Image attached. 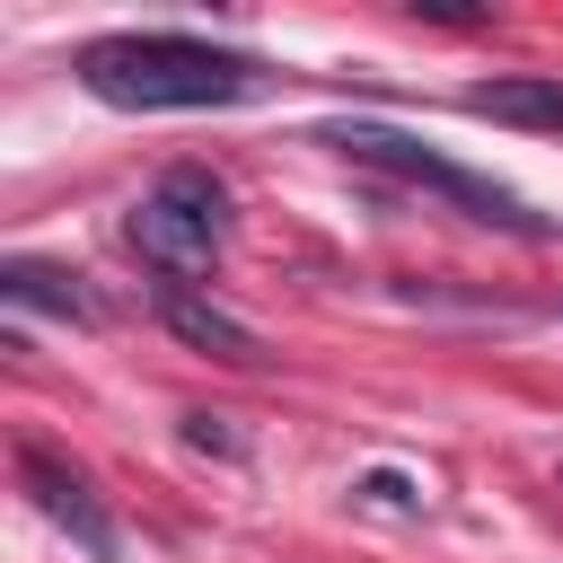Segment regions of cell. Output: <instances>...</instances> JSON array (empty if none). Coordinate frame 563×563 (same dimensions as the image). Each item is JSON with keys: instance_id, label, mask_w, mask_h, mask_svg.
Returning a JSON list of instances; mask_svg holds the SVG:
<instances>
[{"instance_id": "obj_9", "label": "cell", "mask_w": 563, "mask_h": 563, "mask_svg": "<svg viewBox=\"0 0 563 563\" xmlns=\"http://www.w3.org/2000/svg\"><path fill=\"white\" fill-rule=\"evenodd\" d=\"M185 440H194V449H220V457H246V440H238L220 413H185Z\"/></svg>"}, {"instance_id": "obj_7", "label": "cell", "mask_w": 563, "mask_h": 563, "mask_svg": "<svg viewBox=\"0 0 563 563\" xmlns=\"http://www.w3.org/2000/svg\"><path fill=\"white\" fill-rule=\"evenodd\" d=\"M466 114H493V123H528V132H563V79H545V70L475 79V88H466Z\"/></svg>"}, {"instance_id": "obj_6", "label": "cell", "mask_w": 563, "mask_h": 563, "mask_svg": "<svg viewBox=\"0 0 563 563\" xmlns=\"http://www.w3.org/2000/svg\"><path fill=\"white\" fill-rule=\"evenodd\" d=\"M0 299H9V308H26V317L106 325L97 290H79V273H62V264H35V255H0Z\"/></svg>"}, {"instance_id": "obj_8", "label": "cell", "mask_w": 563, "mask_h": 563, "mask_svg": "<svg viewBox=\"0 0 563 563\" xmlns=\"http://www.w3.org/2000/svg\"><path fill=\"white\" fill-rule=\"evenodd\" d=\"M361 493H369L378 510H422V493H413V475H396V466H378V475H361Z\"/></svg>"}, {"instance_id": "obj_5", "label": "cell", "mask_w": 563, "mask_h": 563, "mask_svg": "<svg viewBox=\"0 0 563 563\" xmlns=\"http://www.w3.org/2000/svg\"><path fill=\"white\" fill-rule=\"evenodd\" d=\"M158 325H167L176 343H194V352L229 361V369H255V361H264V334H255V325H238L229 308H211L202 290H158Z\"/></svg>"}, {"instance_id": "obj_4", "label": "cell", "mask_w": 563, "mask_h": 563, "mask_svg": "<svg viewBox=\"0 0 563 563\" xmlns=\"http://www.w3.org/2000/svg\"><path fill=\"white\" fill-rule=\"evenodd\" d=\"M18 484H26V501H35L53 528H70V545H79V554H97V563H114V554H123V537H114V510L97 501V484H88L70 457H53V449L18 440Z\"/></svg>"}, {"instance_id": "obj_3", "label": "cell", "mask_w": 563, "mask_h": 563, "mask_svg": "<svg viewBox=\"0 0 563 563\" xmlns=\"http://www.w3.org/2000/svg\"><path fill=\"white\" fill-rule=\"evenodd\" d=\"M123 238L141 246V264L158 273V290H194V282L211 273L220 238H229V185H220L211 167L176 158V167H167V176L132 202Z\"/></svg>"}, {"instance_id": "obj_1", "label": "cell", "mask_w": 563, "mask_h": 563, "mask_svg": "<svg viewBox=\"0 0 563 563\" xmlns=\"http://www.w3.org/2000/svg\"><path fill=\"white\" fill-rule=\"evenodd\" d=\"M79 88L123 106V114H202V106H238L255 97L264 62L211 35H176V26H132V35H97L79 44Z\"/></svg>"}, {"instance_id": "obj_2", "label": "cell", "mask_w": 563, "mask_h": 563, "mask_svg": "<svg viewBox=\"0 0 563 563\" xmlns=\"http://www.w3.org/2000/svg\"><path fill=\"white\" fill-rule=\"evenodd\" d=\"M317 141H334L343 158H361V167H378V176H396V185H422V194L457 202V211L484 220V229H510V238H545V229H554V220H537L510 185H493V176L440 158L431 141H413V132H396V123H378V114H343V123H325Z\"/></svg>"}, {"instance_id": "obj_10", "label": "cell", "mask_w": 563, "mask_h": 563, "mask_svg": "<svg viewBox=\"0 0 563 563\" xmlns=\"http://www.w3.org/2000/svg\"><path fill=\"white\" fill-rule=\"evenodd\" d=\"M422 26H484V9H457V0H413Z\"/></svg>"}]
</instances>
